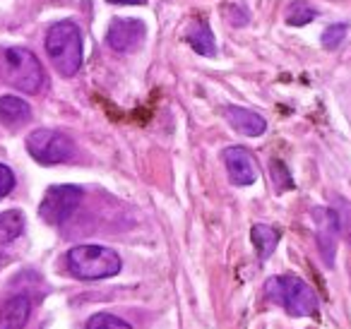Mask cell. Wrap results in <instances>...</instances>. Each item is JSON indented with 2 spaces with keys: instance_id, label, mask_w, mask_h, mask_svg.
<instances>
[{
  "instance_id": "1",
  "label": "cell",
  "mask_w": 351,
  "mask_h": 329,
  "mask_svg": "<svg viewBox=\"0 0 351 329\" xmlns=\"http://www.w3.org/2000/svg\"><path fill=\"white\" fill-rule=\"evenodd\" d=\"M0 77L10 87L25 94H36L46 84V73L39 58L22 46H10L0 51Z\"/></svg>"
},
{
  "instance_id": "2",
  "label": "cell",
  "mask_w": 351,
  "mask_h": 329,
  "mask_svg": "<svg viewBox=\"0 0 351 329\" xmlns=\"http://www.w3.org/2000/svg\"><path fill=\"white\" fill-rule=\"evenodd\" d=\"M265 293L272 303L282 305L293 317H311L317 315V295L311 289V284L296 274H282L272 276L265 284Z\"/></svg>"
},
{
  "instance_id": "3",
  "label": "cell",
  "mask_w": 351,
  "mask_h": 329,
  "mask_svg": "<svg viewBox=\"0 0 351 329\" xmlns=\"http://www.w3.org/2000/svg\"><path fill=\"white\" fill-rule=\"evenodd\" d=\"M46 53L63 77H73L82 68V34L75 22H58L46 34Z\"/></svg>"
},
{
  "instance_id": "4",
  "label": "cell",
  "mask_w": 351,
  "mask_h": 329,
  "mask_svg": "<svg viewBox=\"0 0 351 329\" xmlns=\"http://www.w3.org/2000/svg\"><path fill=\"white\" fill-rule=\"evenodd\" d=\"M68 271L75 279L82 281H97V279H108L116 276L121 271L123 262L121 255L111 247L104 245H77L68 252L65 257Z\"/></svg>"
},
{
  "instance_id": "5",
  "label": "cell",
  "mask_w": 351,
  "mask_h": 329,
  "mask_svg": "<svg viewBox=\"0 0 351 329\" xmlns=\"http://www.w3.org/2000/svg\"><path fill=\"white\" fill-rule=\"evenodd\" d=\"M27 151L39 164H65L75 156V142L58 130H34L27 137Z\"/></svg>"
},
{
  "instance_id": "6",
  "label": "cell",
  "mask_w": 351,
  "mask_h": 329,
  "mask_svg": "<svg viewBox=\"0 0 351 329\" xmlns=\"http://www.w3.org/2000/svg\"><path fill=\"white\" fill-rule=\"evenodd\" d=\"M82 202V190L77 185H51L39 204V217L51 226L68 221Z\"/></svg>"
},
{
  "instance_id": "7",
  "label": "cell",
  "mask_w": 351,
  "mask_h": 329,
  "mask_svg": "<svg viewBox=\"0 0 351 329\" xmlns=\"http://www.w3.org/2000/svg\"><path fill=\"white\" fill-rule=\"evenodd\" d=\"M145 25L140 20H130V17H118L108 25L106 32V44L118 53H132L142 46L145 41Z\"/></svg>"
},
{
  "instance_id": "8",
  "label": "cell",
  "mask_w": 351,
  "mask_h": 329,
  "mask_svg": "<svg viewBox=\"0 0 351 329\" xmlns=\"http://www.w3.org/2000/svg\"><path fill=\"white\" fill-rule=\"evenodd\" d=\"M226 166V173H229L231 183L239 185V188H248L258 180V164H255L253 154L243 147H229L221 154Z\"/></svg>"
},
{
  "instance_id": "9",
  "label": "cell",
  "mask_w": 351,
  "mask_h": 329,
  "mask_svg": "<svg viewBox=\"0 0 351 329\" xmlns=\"http://www.w3.org/2000/svg\"><path fill=\"white\" fill-rule=\"evenodd\" d=\"M313 221H315L317 233V245L325 257L327 265H335V250H337V238H339V219L332 209L317 207L313 209Z\"/></svg>"
},
{
  "instance_id": "10",
  "label": "cell",
  "mask_w": 351,
  "mask_h": 329,
  "mask_svg": "<svg viewBox=\"0 0 351 329\" xmlns=\"http://www.w3.org/2000/svg\"><path fill=\"white\" fill-rule=\"evenodd\" d=\"M224 116H226V121H229V125L234 127L236 132L245 135V137H260L265 130H267V123H265V118L260 116V113H255V111H248V108L229 106L224 111Z\"/></svg>"
},
{
  "instance_id": "11",
  "label": "cell",
  "mask_w": 351,
  "mask_h": 329,
  "mask_svg": "<svg viewBox=\"0 0 351 329\" xmlns=\"http://www.w3.org/2000/svg\"><path fill=\"white\" fill-rule=\"evenodd\" d=\"M32 303L27 295H12L0 308V329H25L29 322Z\"/></svg>"
},
{
  "instance_id": "12",
  "label": "cell",
  "mask_w": 351,
  "mask_h": 329,
  "mask_svg": "<svg viewBox=\"0 0 351 329\" xmlns=\"http://www.w3.org/2000/svg\"><path fill=\"white\" fill-rule=\"evenodd\" d=\"M32 121V108L17 97H0V125L17 130Z\"/></svg>"
},
{
  "instance_id": "13",
  "label": "cell",
  "mask_w": 351,
  "mask_h": 329,
  "mask_svg": "<svg viewBox=\"0 0 351 329\" xmlns=\"http://www.w3.org/2000/svg\"><path fill=\"white\" fill-rule=\"evenodd\" d=\"M22 231H25V214L17 209L0 214V260L8 255L12 243L22 236Z\"/></svg>"
},
{
  "instance_id": "14",
  "label": "cell",
  "mask_w": 351,
  "mask_h": 329,
  "mask_svg": "<svg viewBox=\"0 0 351 329\" xmlns=\"http://www.w3.org/2000/svg\"><path fill=\"white\" fill-rule=\"evenodd\" d=\"M188 44L197 51L200 56H215L217 53V41L215 34H212L210 25L205 20H195L188 29Z\"/></svg>"
},
{
  "instance_id": "15",
  "label": "cell",
  "mask_w": 351,
  "mask_h": 329,
  "mask_svg": "<svg viewBox=\"0 0 351 329\" xmlns=\"http://www.w3.org/2000/svg\"><path fill=\"white\" fill-rule=\"evenodd\" d=\"M250 238H253V245H255V250H258L260 260H267L279 243V231L272 226H265V223H255V226L250 228Z\"/></svg>"
},
{
  "instance_id": "16",
  "label": "cell",
  "mask_w": 351,
  "mask_h": 329,
  "mask_svg": "<svg viewBox=\"0 0 351 329\" xmlns=\"http://www.w3.org/2000/svg\"><path fill=\"white\" fill-rule=\"evenodd\" d=\"M84 329H132L125 319H121L118 315H111V313H99L94 317H89L87 327Z\"/></svg>"
},
{
  "instance_id": "17",
  "label": "cell",
  "mask_w": 351,
  "mask_h": 329,
  "mask_svg": "<svg viewBox=\"0 0 351 329\" xmlns=\"http://www.w3.org/2000/svg\"><path fill=\"white\" fill-rule=\"evenodd\" d=\"M315 20V10H313L308 3H303V0H296L291 8H289V25L293 27H303L308 25V22Z\"/></svg>"
},
{
  "instance_id": "18",
  "label": "cell",
  "mask_w": 351,
  "mask_h": 329,
  "mask_svg": "<svg viewBox=\"0 0 351 329\" xmlns=\"http://www.w3.org/2000/svg\"><path fill=\"white\" fill-rule=\"evenodd\" d=\"M344 36H346V25L327 27V29L322 32V46H325V49H330V51H335L337 46L344 41Z\"/></svg>"
},
{
  "instance_id": "19",
  "label": "cell",
  "mask_w": 351,
  "mask_h": 329,
  "mask_svg": "<svg viewBox=\"0 0 351 329\" xmlns=\"http://www.w3.org/2000/svg\"><path fill=\"white\" fill-rule=\"evenodd\" d=\"M269 173H272V178H274V180H277L279 190L293 188V180H291V175H289L287 166H284L282 161H272V164H269Z\"/></svg>"
},
{
  "instance_id": "20",
  "label": "cell",
  "mask_w": 351,
  "mask_h": 329,
  "mask_svg": "<svg viewBox=\"0 0 351 329\" xmlns=\"http://www.w3.org/2000/svg\"><path fill=\"white\" fill-rule=\"evenodd\" d=\"M12 188H15V173L5 164H0V197L10 195Z\"/></svg>"
},
{
  "instance_id": "21",
  "label": "cell",
  "mask_w": 351,
  "mask_h": 329,
  "mask_svg": "<svg viewBox=\"0 0 351 329\" xmlns=\"http://www.w3.org/2000/svg\"><path fill=\"white\" fill-rule=\"evenodd\" d=\"M108 3H113V5H142L145 0H108Z\"/></svg>"
}]
</instances>
